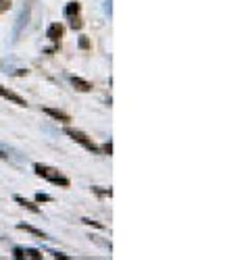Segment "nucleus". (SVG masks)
I'll return each mask as SVG.
<instances>
[{
  "mask_svg": "<svg viewBox=\"0 0 250 260\" xmlns=\"http://www.w3.org/2000/svg\"><path fill=\"white\" fill-rule=\"evenodd\" d=\"M0 96H3V98H7V100H11V102H15L17 106H27L25 98H21L17 92H13V90L5 88V85H0Z\"/></svg>",
  "mask_w": 250,
  "mask_h": 260,
  "instance_id": "20e7f679",
  "label": "nucleus"
},
{
  "mask_svg": "<svg viewBox=\"0 0 250 260\" xmlns=\"http://www.w3.org/2000/svg\"><path fill=\"white\" fill-rule=\"evenodd\" d=\"M44 113H46L48 117H52V119L60 121V123H69V121H71V117H69L67 113H63V111H56V108H44Z\"/></svg>",
  "mask_w": 250,
  "mask_h": 260,
  "instance_id": "6e6552de",
  "label": "nucleus"
},
{
  "mask_svg": "<svg viewBox=\"0 0 250 260\" xmlns=\"http://www.w3.org/2000/svg\"><path fill=\"white\" fill-rule=\"evenodd\" d=\"M111 150H113V146H111V144H104V152L111 154Z\"/></svg>",
  "mask_w": 250,
  "mask_h": 260,
  "instance_id": "a211bd4d",
  "label": "nucleus"
},
{
  "mask_svg": "<svg viewBox=\"0 0 250 260\" xmlns=\"http://www.w3.org/2000/svg\"><path fill=\"white\" fill-rule=\"evenodd\" d=\"M48 254H52V258H63V260H67V256H65V254H60V252H48Z\"/></svg>",
  "mask_w": 250,
  "mask_h": 260,
  "instance_id": "f3484780",
  "label": "nucleus"
},
{
  "mask_svg": "<svg viewBox=\"0 0 250 260\" xmlns=\"http://www.w3.org/2000/svg\"><path fill=\"white\" fill-rule=\"evenodd\" d=\"M19 229H21V231H27V233H32V235H36V237H40V240H48V235H46L44 231H40V229L32 227V225H19Z\"/></svg>",
  "mask_w": 250,
  "mask_h": 260,
  "instance_id": "1a4fd4ad",
  "label": "nucleus"
},
{
  "mask_svg": "<svg viewBox=\"0 0 250 260\" xmlns=\"http://www.w3.org/2000/svg\"><path fill=\"white\" fill-rule=\"evenodd\" d=\"M71 85L77 92H92V83L81 79V77H71Z\"/></svg>",
  "mask_w": 250,
  "mask_h": 260,
  "instance_id": "0eeeda50",
  "label": "nucleus"
},
{
  "mask_svg": "<svg viewBox=\"0 0 250 260\" xmlns=\"http://www.w3.org/2000/svg\"><path fill=\"white\" fill-rule=\"evenodd\" d=\"M27 19H29V7H25L23 11L19 13V17H17V25H15V38L21 34V29H23V25H27Z\"/></svg>",
  "mask_w": 250,
  "mask_h": 260,
  "instance_id": "423d86ee",
  "label": "nucleus"
},
{
  "mask_svg": "<svg viewBox=\"0 0 250 260\" xmlns=\"http://www.w3.org/2000/svg\"><path fill=\"white\" fill-rule=\"evenodd\" d=\"M46 36H48V40H50V42H60V38L65 36V27H63L60 23H52V25L48 27Z\"/></svg>",
  "mask_w": 250,
  "mask_h": 260,
  "instance_id": "39448f33",
  "label": "nucleus"
},
{
  "mask_svg": "<svg viewBox=\"0 0 250 260\" xmlns=\"http://www.w3.org/2000/svg\"><path fill=\"white\" fill-rule=\"evenodd\" d=\"M0 158H5V160H13V154H11V150L5 146V144H0Z\"/></svg>",
  "mask_w": 250,
  "mask_h": 260,
  "instance_id": "f8f14e48",
  "label": "nucleus"
},
{
  "mask_svg": "<svg viewBox=\"0 0 250 260\" xmlns=\"http://www.w3.org/2000/svg\"><path fill=\"white\" fill-rule=\"evenodd\" d=\"M36 200H38V202H50L52 198L48 196V193H42V191H40V193H36Z\"/></svg>",
  "mask_w": 250,
  "mask_h": 260,
  "instance_id": "4468645a",
  "label": "nucleus"
},
{
  "mask_svg": "<svg viewBox=\"0 0 250 260\" xmlns=\"http://www.w3.org/2000/svg\"><path fill=\"white\" fill-rule=\"evenodd\" d=\"M92 189L98 193V196H111V193H113L111 189H100V187H92Z\"/></svg>",
  "mask_w": 250,
  "mask_h": 260,
  "instance_id": "dca6fc26",
  "label": "nucleus"
},
{
  "mask_svg": "<svg viewBox=\"0 0 250 260\" xmlns=\"http://www.w3.org/2000/svg\"><path fill=\"white\" fill-rule=\"evenodd\" d=\"M13 256L17 260H42V254L38 250H32V248H15L13 250Z\"/></svg>",
  "mask_w": 250,
  "mask_h": 260,
  "instance_id": "7ed1b4c3",
  "label": "nucleus"
},
{
  "mask_svg": "<svg viewBox=\"0 0 250 260\" xmlns=\"http://www.w3.org/2000/svg\"><path fill=\"white\" fill-rule=\"evenodd\" d=\"M15 200H17L21 206H23V208H27L29 212H34V214H40V208H38L34 202H29V200H25V198H21V196H17Z\"/></svg>",
  "mask_w": 250,
  "mask_h": 260,
  "instance_id": "9d476101",
  "label": "nucleus"
},
{
  "mask_svg": "<svg viewBox=\"0 0 250 260\" xmlns=\"http://www.w3.org/2000/svg\"><path fill=\"white\" fill-rule=\"evenodd\" d=\"M34 171H36L38 177L46 179V181H50V183H54V185H60V187H69V185H71V181H69L65 175H63L58 169H54V167L36 162V165H34Z\"/></svg>",
  "mask_w": 250,
  "mask_h": 260,
  "instance_id": "f257e3e1",
  "label": "nucleus"
},
{
  "mask_svg": "<svg viewBox=\"0 0 250 260\" xmlns=\"http://www.w3.org/2000/svg\"><path fill=\"white\" fill-rule=\"evenodd\" d=\"M65 134H67L71 140H75L79 146H83L86 150H90V152H94V154H98V152H100V148L92 142V138H88L83 132H79V129H71V127H67V129H65Z\"/></svg>",
  "mask_w": 250,
  "mask_h": 260,
  "instance_id": "f03ea898",
  "label": "nucleus"
},
{
  "mask_svg": "<svg viewBox=\"0 0 250 260\" xmlns=\"http://www.w3.org/2000/svg\"><path fill=\"white\" fill-rule=\"evenodd\" d=\"M81 25H83V23H81L79 17H71V27H73V29H81Z\"/></svg>",
  "mask_w": 250,
  "mask_h": 260,
  "instance_id": "2eb2a0df",
  "label": "nucleus"
},
{
  "mask_svg": "<svg viewBox=\"0 0 250 260\" xmlns=\"http://www.w3.org/2000/svg\"><path fill=\"white\" fill-rule=\"evenodd\" d=\"M79 11H81V7H79V3H69L67 7H65V17H77L79 15Z\"/></svg>",
  "mask_w": 250,
  "mask_h": 260,
  "instance_id": "9b49d317",
  "label": "nucleus"
},
{
  "mask_svg": "<svg viewBox=\"0 0 250 260\" xmlns=\"http://www.w3.org/2000/svg\"><path fill=\"white\" fill-rule=\"evenodd\" d=\"M79 48H83V50H88V48H90V40H88L86 36H81V38H79Z\"/></svg>",
  "mask_w": 250,
  "mask_h": 260,
  "instance_id": "ddd939ff",
  "label": "nucleus"
}]
</instances>
